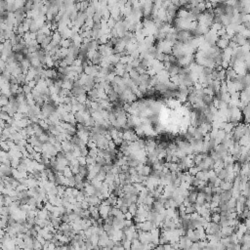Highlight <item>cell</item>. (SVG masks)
I'll list each match as a JSON object with an SVG mask.
<instances>
[{"label": "cell", "mask_w": 250, "mask_h": 250, "mask_svg": "<svg viewBox=\"0 0 250 250\" xmlns=\"http://www.w3.org/2000/svg\"><path fill=\"white\" fill-rule=\"evenodd\" d=\"M112 205H104V204H100L99 205V212L100 215L102 216L103 218H107L108 216L110 215V212H112Z\"/></svg>", "instance_id": "1"}, {"label": "cell", "mask_w": 250, "mask_h": 250, "mask_svg": "<svg viewBox=\"0 0 250 250\" xmlns=\"http://www.w3.org/2000/svg\"><path fill=\"white\" fill-rule=\"evenodd\" d=\"M13 167L10 165H6V164H1V176L2 177H10L13 174Z\"/></svg>", "instance_id": "2"}, {"label": "cell", "mask_w": 250, "mask_h": 250, "mask_svg": "<svg viewBox=\"0 0 250 250\" xmlns=\"http://www.w3.org/2000/svg\"><path fill=\"white\" fill-rule=\"evenodd\" d=\"M230 41H231L230 39H226V38H223V37H219V39L217 40L216 45H217L220 49L224 50V49H226L229 46V44H230Z\"/></svg>", "instance_id": "3"}, {"label": "cell", "mask_w": 250, "mask_h": 250, "mask_svg": "<svg viewBox=\"0 0 250 250\" xmlns=\"http://www.w3.org/2000/svg\"><path fill=\"white\" fill-rule=\"evenodd\" d=\"M112 226L114 227L115 229H120V230H122L125 227V219H119V218L114 217Z\"/></svg>", "instance_id": "4"}, {"label": "cell", "mask_w": 250, "mask_h": 250, "mask_svg": "<svg viewBox=\"0 0 250 250\" xmlns=\"http://www.w3.org/2000/svg\"><path fill=\"white\" fill-rule=\"evenodd\" d=\"M220 197H221V201H229L232 197H233V192H232V190H223L222 192L220 194Z\"/></svg>", "instance_id": "5"}, {"label": "cell", "mask_w": 250, "mask_h": 250, "mask_svg": "<svg viewBox=\"0 0 250 250\" xmlns=\"http://www.w3.org/2000/svg\"><path fill=\"white\" fill-rule=\"evenodd\" d=\"M233 185H234V182L227 181V180H222L219 187H220L223 190H232V188H233Z\"/></svg>", "instance_id": "6"}, {"label": "cell", "mask_w": 250, "mask_h": 250, "mask_svg": "<svg viewBox=\"0 0 250 250\" xmlns=\"http://www.w3.org/2000/svg\"><path fill=\"white\" fill-rule=\"evenodd\" d=\"M138 208H139V205L137 204V202H133L128 206V211H129L133 216H135L136 214H137Z\"/></svg>", "instance_id": "7"}, {"label": "cell", "mask_w": 250, "mask_h": 250, "mask_svg": "<svg viewBox=\"0 0 250 250\" xmlns=\"http://www.w3.org/2000/svg\"><path fill=\"white\" fill-rule=\"evenodd\" d=\"M21 163V158H11V166L13 168H18Z\"/></svg>", "instance_id": "8"}, {"label": "cell", "mask_w": 250, "mask_h": 250, "mask_svg": "<svg viewBox=\"0 0 250 250\" xmlns=\"http://www.w3.org/2000/svg\"><path fill=\"white\" fill-rule=\"evenodd\" d=\"M220 219H221L220 213H212V215H211V222L220 223Z\"/></svg>", "instance_id": "9"}, {"label": "cell", "mask_w": 250, "mask_h": 250, "mask_svg": "<svg viewBox=\"0 0 250 250\" xmlns=\"http://www.w3.org/2000/svg\"><path fill=\"white\" fill-rule=\"evenodd\" d=\"M38 139H39V141H40L42 144L48 143V142H49V135H48V134L43 133V134H41L39 137H38Z\"/></svg>", "instance_id": "10"}, {"label": "cell", "mask_w": 250, "mask_h": 250, "mask_svg": "<svg viewBox=\"0 0 250 250\" xmlns=\"http://www.w3.org/2000/svg\"><path fill=\"white\" fill-rule=\"evenodd\" d=\"M12 117H13V116H11V115H10L8 112H4V110H2V112H1V119L5 120L6 122H8V121L11 119Z\"/></svg>", "instance_id": "11"}, {"label": "cell", "mask_w": 250, "mask_h": 250, "mask_svg": "<svg viewBox=\"0 0 250 250\" xmlns=\"http://www.w3.org/2000/svg\"><path fill=\"white\" fill-rule=\"evenodd\" d=\"M63 173H64V175H65L66 177H71V176H73V171H71V168L69 166H66V168H65V170H64L63 171Z\"/></svg>", "instance_id": "12"}, {"label": "cell", "mask_w": 250, "mask_h": 250, "mask_svg": "<svg viewBox=\"0 0 250 250\" xmlns=\"http://www.w3.org/2000/svg\"><path fill=\"white\" fill-rule=\"evenodd\" d=\"M80 151H81V155L83 156H87L89 154V148L86 146H83V147H80Z\"/></svg>", "instance_id": "13"}, {"label": "cell", "mask_w": 250, "mask_h": 250, "mask_svg": "<svg viewBox=\"0 0 250 250\" xmlns=\"http://www.w3.org/2000/svg\"><path fill=\"white\" fill-rule=\"evenodd\" d=\"M78 159V162L79 164L82 166H86L87 165V159H86V156H83V155H80L79 158H77Z\"/></svg>", "instance_id": "14"}, {"label": "cell", "mask_w": 250, "mask_h": 250, "mask_svg": "<svg viewBox=\"0 0 250 250\" xmlns=\"http://www.w3.org/2000/svg\"><path fill=\"white\" fill-rule=\"evenodd\" d=\"M87 147L89 149H94V148H97V143L93 140H89L88 143H87Z\"/></svg>", "instance_id": "15"}, {"label": "cell", "mask_w": 250, "mask_h": 250, "mask_svg": "<svg viewBox=\"0 0 250 250\" xmlns=\"http://www.w3.org/2000/svg\"><path fill=\"white\" fill-rule=\"evenodd\" d=\"M133 218H134V216L129 212V211L125 213V219H127V220H133Z\"/></svg>", "instance_id": "16"}, {"label": "cell", "mask_w": 250, "mask_h": 250, "mask_svg": "<svg viewBox=\"0 0 250 250\" xmlns=\"http://www.w3.org/2000/svg\"><path fill=\"white\" fill-rule=\"evenodd\" d=\"M119 208H120V210H121V211H122V212H123V213H124V214H125L126 212H128V206H127V205L123 204L122 206H120V207H119Z\"/></svg>", "instance_id": "17"}]
</instances>
